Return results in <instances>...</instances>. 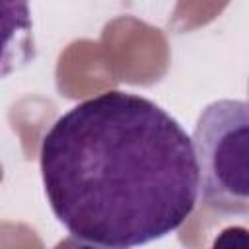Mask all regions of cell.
<instances>
[{
    "label": "cell",
    "mask_w": 249,
    "mask_h": 249,
    "mask_svg": "<svg viewBox=\"0 0 249 249\" xmlns=\"http://www.w3.org/2000/svg\"><path fill=\"white\" fill-rule=\"evenodd\" d=\"M39 169L54 218L93 247L167 237L198 202L191 136L158 103L121 89L62 113L41 140Z\"/></svg>",
    "instance_id": "6da1fadb"
},
{
    "label": "cell",
    "mask_w": 249,
    "mask_h": 249,
    "mask_svg": "<svg viewBox=\"0 0 249 249\" xmlns=\"http://www.w3.org/2000/svg\"><path fill=\"white\" fill-rule=\"evenodd\" d=\"M198 200L224 216L249 214V107L243 99L206 105L195 124Z\"/></svg>",
    "instance_id": "7a4b0ae2"
},
{
    "label": "cell",
    "mask_w": 249,
    "mask_h": 249,
    "mask_svg": "<svg viewBox=\"0 0 249 249\" xmlns=\"http://www.w3.org/2000/svg\"><path fill=\"white\" fill-rule=\"evenodd\" d=\"M37 56L31 0H0V80Z\"/></svg>",
    "instance_id": "3957f363"
}]
</instances>
